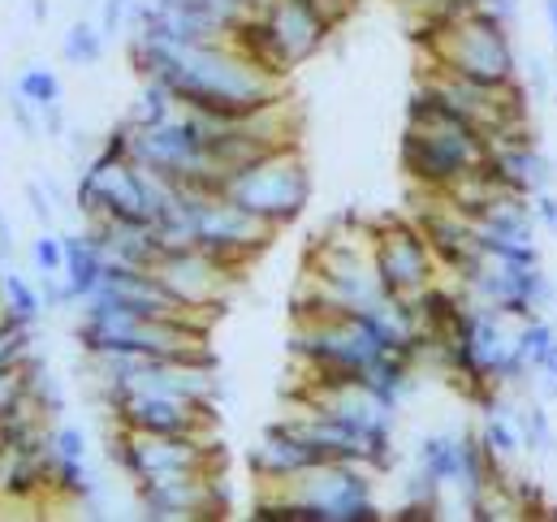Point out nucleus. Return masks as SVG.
I'll list each match as a JSON object with an SVG mask.
<instances>
[{"instance_id":"23","label":"nucleus","mask_w":557,"mask_h":522,"mask_svg":"<svg viewBox=\"0 0 557 522\" xmlns=\"http://www.w3.org/2000/svg\"><path fill=\"white\" fill-rule=\"evenodd\" d=\"M515 410H519V423H523V445H528L532 453H545V458L554 453L557 458V432H554V423H549V410H545L541 401H532V397L519 401Z\"/></svg>"},{"instance_id":"21","label":"nucleus","mask_w":557,"mask_h":522,"mask_svg":"<svg viewBox=\"0 0 557 522\" xmlns=\"http://www.w3.org/2000/svg\"><path fill=\"white\" fill-rule=\"evenodd\" d=\"M0 307H4V315L13 320V324H35L44 311H48V302H44V294H39V281H26L22 272H4V289H0Z\"/></svg>"},{"instance_id":"39","label":"nucleus","mask_w":557,"mask_h":522,"mask_svg":"<svg viewBox=\"0 0 557 522\" xmlns=\"http://www.w3.org/2000/svg\"><path fill=\"white\" fill-rule=\"evenodd\" d=\"M549 522H557V501H549Z\"/></svg>"},{"instance_id":"28","label":"nucleus","mask_w":557,"mask_h":522,"mask_svg":"<svg viewBox=\"0 0 557 522\" xmlns=\"http://www.w3.org/2000/svg\"><path fill=\"white\" fill-rule=\"evenodd\" d=\"M52 453L57 458H87V432L74 427V423L52 427Z\"/></svg>"},{"instance_id":"41","label":"nucleus","mask_w":557,"mask_h":522,"mask_svg":"<svg viewBox=\"0 0 557 522\" xmlns=\"http://www.w3.org/2000/svg\"><path fill=\"white\" fill-rule=\"evenodd\" d=\"M554 320H557V302H554Z\"/></svg>"},{"instance_id":"19","label":"nucleus","mask_w":557,"mask_h":522,"mask_svg":"<svg viewBox=\"0 0 557 522\" xmlns=\"http://www.w3.org/2000/svg\"><path fill=\"white\" fill-rule=\"evenodd\" d=\"M104 52H109V35L100 30V22H87V17L70 22V30H65V39H61V57H65V65H74V70H91V65L104 61Z\"/></svg>"},{"instance_id":"16","label":"nucleus","mask_w":557,"mask_h":522,"mask_svg":"<svg viewBox=\"0 0 557 522\" xmlns=\"http://www.w3.org/2000/svg\"><path fill=\"white\" fill-rule=\"evenodd\" d=\"M416 467L428 471L445 493H454L467 475V432H428V436H419Z\"/></svg>"},{"instance_id":"4","label":"nucleus","mask_w":557,"mask_h":522,"mask_svg":"<svg viewBox=\"0 0 557 522\" xmlns=\"http://www.w3.org/2000/svg\"><path fill=\"white\" fill-rule=\"evenodd\" d=\"M289 355L302 372V385H346V381H363V372L385 355V346L363 315L342 311V315L294 320Z\"/></svg>"},{"instance_id":"3","label":"nucleus","mask_w":557,"mask_h":522,"mask_svg":"<svg viewBox=\"0 0 557 522\" xmlns=\"http://www.w3.org/2000/svg\"><path fill=\"white\" fill-rule=\"evenodd\" d=\"M372 467L320 462L281 488H260L251 519L260 522H381L385 510L372 493Z\"/></svg>"},{"instance_id":"13","label":"nucleus","mask_w":557,"mask_h":522,"mask_svg":"<svg viewBox=\"0 0 557 522\" xmlns=\"http://www.w3.org/2000/svg\"><path fill=\"white\" fill-rule=\"evenodd\" d=\"M320 462H324L320 449H315L289 419L269 423V427L260 432V440L247 449V471L260 480V488H281V484L298 480L302 471H311V467H320Z\"/></svg>"},{"instance_id":"29","label":"nucleus","mask_w":557,"mask_h":522,"mask_svg":"<svg viewBox=\"0 0 557 522\" xmlns=\"http://www.w3.org/2000/svg\"><path fill=\"white\" fill-rule=\"evenodd\" d=\"M57 199L48 195V186L44 182H26V208H30V216L39 221V229H52V221H57V208H52Z\"/></svg>"},{"instance_id":"27","label":"nucleus","mask_w":557,"mask_h":522,"mask_svg":"<svg viewBox=\"0 0 557 522\" xmlns=\"http://www.w3.org/2000/svg\"><path fill=\"white\" fill-rule=\"evenodd\" d=\"M9 117L17 122L22 138H30V142H35V138H44V113H39V109L17 91V87L9 91Z\"/></svg>"},{"instance_id":"40","label":"nucleus","mask_w":557,"mask_h":522,"mask_svg":"<svg viewBox=\"0 0 557 522\" xmlns=\"http://www.w3.org/2000/svg\"><path fill=\"white\" fill-rule=\"evenodd\" d=\"M554 87H557V61H554Z\"/></svg>"},{"instance_id":"37","label":"nucleus","mask_w":557,"mask_h":522,"mask_svg":"<svg viewBox=\"0 0 557 522\" xmlns=\"http://www.w3.org/2000/svg\"><path fill=\"white\" fill-rule=\"evenodd\" d=\"M4 453H9V436H4V419H0V462H4Z\"/></svg>"},{"instance_id":"14","label":"nucleus","mask_w":557,"mask_h":522,"mask_svg":"<svg viewBox=\"0 0 557 522\" xmlns=\"http://www.w3.org/2000/svg\"><path fill=\"white\" fill-rule=\"evenodd\" d=\"M260 17H264L269 30L277 35V44L285 48V57L294 61V70H298L302 61H311V57L329 44V35L337 30L311 0H264V4H260Z\"/></svg>"},{"instance_id":"9","label":"nucleus","mask_w":557,"mask_h":522,"mask_svg":"<svg viewBox=\"0 0 557 522\" xmlns=\"http://www.w3.org/2000/svg\"><path fill=\"white\" fill-rule=\"evenodd\" d=\"M104 414L117 427L131 432H160V436H212L216 427V410L212 401H195L182 393L156 389V385H139L104 401Z\"/></svg>"},{"instance_id":"36","label":"nucleus","mask_w":557,"mask_h":522,"mask_svg":"<svg viewBox=\"0 0 557 522\" xmlns=\"http://www.w3.org/2000/svg\"><path fill=\"white\" fill-rule=\"evenodd\" d=\"M545 22H549V30H554L557 39V0H545Z\"/></svg>"},{"instance_id":"20","label":"nucleus","mask_w":557,"mask_h":522,"mask_svg":"<svg viewBox=\"0 0 557 522\" xmlns=\"http://www.w3.org/2000/svg\"><path fill=\"white\" fill-rule=\"evenodd\" d=\"M173 113H177L173 91H169L160 78H139V91H135V100H131V109H126V122L139 126V130H151V126L169 122Z\"/></svg>"},{"instance_id":"31","label":"nucleus","mask_w":557,"mask_h":522,"mask_svg":"<svg viewBox=\"0 0 557 522\" xmlns=\"http://www.w3.org/2000/svg\"><path fill=\"white\" fill-rule=\"evenodd\" d=\"M532 212H536V225H541V229L557 234V190L554 186L541 190V195H532Z\"/></svg>"},{"instance_id":"38","label":"nucleus","mask_w":557,"mask_h":522,"mask_svg":"<svg viewBox=\"0 0 557 522\" xmlns=\"http://www.w3.org/2000/svg\"><path fill=\"white\" fill-rule=\"evenodd\" d=\"M398 4H407V9H416L419 13V9H423V4H432V0H398Z\"/></svg>"},{"instance_id":"17","label":"nucleus","mask_w":557,"mask_h":522,"mask_svg":"<svg viewBox=\"0 0 557 522\" xmlns=\"http://www.w3.org/2000/svg\"><path fill=\"white\" fill-rule=\"evenodd\" d=\"M480 229L493 234H536V212H532V195H515V190H493L488 203L475 216Z\"/></svg>"},{"instance_id":"12","label":"nucleus","mask_w":557,"mask_h":522,"mask_svg":"<svg viewBox=\"0 0 557 522\" xmlns=\"http://www.w3.org/2000/svg\"><path fill=\"white\" fill-rule=\"evenodd\" d=\"M156 276L173 289V298L182 302V307H190L195 315H216L225 302H230V294H234V285H238V268H230V263L212 260L208 251H199V247H169L160 263H156Z\"/></svg>"},{"instance_id":"33","label":"nucleus","mask_w":557,"mask_h":522,"mask_svg":"<svg viewBox=\"0 0 557 522\" xmlns=\"http://www.w3.org/2000/svg\"><path fill=\"white\" fill-rule=\"evenodd\" d=\"M528 83H532V91H549V61L528 57Z\"/></svg>"},{"instance_id":"10","label":"nucleus","mask_w":557,"mask_h":522,"mask_svg":"<svg viewBox=\"0 0 557 522\" xmlns=\"http://www.w3.org/2000/svg\"><path fill=\"white\" fill-rule=\"evenodd\" d=\"M139 514L151 522H199L230 514V488L221 471H173L135 484Z\"/></svg>"},{"instance_id":"2","label":"nucleus","mask_w":557,"mask_h":522,"mask_svg":"<svg viewBox=\"0 0 557 522\" xmlns=\"http://www.w3.org/2000/svg\"><path fill=\"white\" fill-rule=\"evenodd\" d=\"M484 156H488V134L462 113H454L428 83H416L407 100V130L398 142L407 182L428 195H445L454 182L475 173Z\"/></svg>"},{"instance_id":"11","label":"nucleus","mask_w":557,"mask_h":522,"mask_svg":"<svg viewBox=\"0 0 557 522\" xmlns=\"http://www.w3.org/2000/svg\"><path fill=\"white\" fill-rule=\"evenodd\" d=\"M372 263L389 298H416L441 281V263L416 225V216H389L372 229Z\"/></svg>"},{"instance_id":"18","label":"nucleus","mask_w":557,"mask_h":522,"mask_svg":"<svg viewBox=\"0 0 557 522\" xmlns=\"http://www.w3.org/2000/svg\"><path fill=\"white\" fill-rule=\"evenodd\" d=\"M519 406V401H515ZM510 401H502L497 410H484L480 414V436H484V445L497 453V458H506V462H515L528 445H523V423H519V410H515Z\"/></svg>"},{"instance_id":"1","label":"nucleus","mask_w":557,"mask_h":522,"mask_svg":"<svg viewBox=\"0 0 557 522\" xmlns=\"http://www.w3.org/2000/svg\"><path fill=\"white\" fill-rule=\"evenodd\" d=\"M126 52L139 78H160L177 109L216 113V117H251L285 100V83L264 74L251 57H243L230 39L182 44L151 30H131Z\"/></svg>"},{"instance_id":"5","label":"nucleus","mask_w":557,"mask_h":522,"mask_svg":"<svg viewBox=\"0 0 557 522\" xmlns=\"http://www.w3.org/2000/svg\"><path fill=\"white\" fill-rule=\"evenodd\" d=\"M515 22L497 17L493 9H480L471 17H462L458 26L432 35L428 44H419L428 52V65H441L449 74H462L480 87H506L515 78H523V61L510 35Z\"/></svg>"},{"instance_id":"42","label":"nucleus","mask_w":557,"mask_h":522,"mask_svg":"<svg viewBox=\"0 0 557 522\" xmlns=\"http://www.w3.org/2000/svg\"><path fill=\"white\" fill-rule=\"evenodd\" d=\"M0 501H4V497H0Z\"/></svg>"},{"instance_id":"25","label":"nucleus","mask_w":557,"mask_h":522,"mask_svg":"<svg viewBox=\"0 0 557 522\" xmlns=\"http://www.w3.org/2000/svg\"><path fill=\"white\" fill-rule=\"evenodd\" d=\"M30 263H35V276H61L65 272V234L39 229V238L30 243Z\"/></svg>"},{"instance_id":"26","label":"nucleus","mask_w":557,"mask_h":522,"mask_svg":"<svg viewBox=\"0 0 557 522\" xmlns=\"http://www.w3.org/2000/svg\"><path fill=\"white\" fill-rule=\"evenodd\" d=\"M135 9H139V0H100V30L109 39L126 35L131 22H135Z\"/></svg>"},{"instance_id":"22","label":"nucleus","mask_w":557,"mask_h":522,"mask_svg":"<svg viewBox=\"0 0 557 522\" xmlns=\"http://www.w3.org/2000/svg\"><path fill=\"white\" fill-rule=\"evenodd\" d=\"M39 113H52V109H65V87H61V78H57V70H48L44 61H26L22 65V74H17V83H13Z\"/></svg>"},{"instance_id":"6","label":"nucleus","mask_w":557,"mask_h":522,"mask_svg":"<svg viewBox=\"0 0 557 522\" xmlns=\"http://www.w3.org/2000/svg\"><path fill=\"white\" fill-rule=\"evenodd\" d=\"M221 195H230L238 208H247L251 216H260L277 234L298 225V216L311 203V169H307L302 147L285 142V147L264 151L260 160L234 169Z\"/></svg>"},{"instance_id":"15","label":"nucleus","mask_w":557,"mask_h":522,"mask_svg":"<svg viewBox=\"0 0 557 522\" xmlns=\"http://www.w3.org/2000/svg\"><path fill=\"white\" fill-rule=\"evenodd\" d=\"M104 272H109V260H104L100 243L91 238V229L65 234V272H61V281H65L70 307H74V302L83 307V302L104 285Z\"/></svg>"},{"instance_id":"8","label":"nucleus","mask_w":557,"mask_h":522,"mask_svg":"<svg viewBox=\"0 0 557 522\" xmlns=\"http://www.w3.org/2000/svg\"><path fill=\"white\" fill-rule=\"evenodd\" d=\"M273 238H277V229L264 225L260 216H251L247 208H238L230 195L195 190V199H190V247H199L212 260L243 272L273 247Z\"/></svg>"},{"instance_id":"35","label":"nucleus","mask_w":557,"mask_h":522,"mask_svg":"<svg viewBox=\"0 0 557 522\" xmlns=\"http://www.w3.org/2000/svg\"><path fill=\"white\" fill-rule=\"evenodd\" d=\"M48 13H52V4H48V0H30V17H35L39 26L48 22Z\"/></svg>"},{"instance_id":"7","label":"nucleus","mask_w":557,"mask_h":522,"mask_svg":"<svg viewBox=\"0 0 557 522\" xmlns=\"http://www.w3.org/2000/svg\"><path fill=\"white\" fill-rule=\"evenodd\" d=\"M104 453L131 484L151 475H173V471H221L225 462L212 436H160V432H131L117 423L109 427Z\"/></svg>"},{"instance_id":"24","label":"nucleus","mask_w":557,"mask_h":522,"mask_svg":"<svg viewBox=\"0 0 557 522\" xmlns=\"http://www.w3.org/2000/svg\"><path fill=\"white\" fill-rule=\"evenodd\" d=\"M35 363V359H30ZM30 363L17 368H0V419H9L13 410H22L30 401Z\"/></svg>"},{"instance_id":"32","label":"nucleus","mask_w":557,"mask_h":522,"mask_svg":"<svg viewBox=\"0 0 557 522\" xmlns=\"http://www.w3.org/2000/svg\"><path fill=\"white\" fill-rule=\"evenodd\" d=\"M389 519H398V522H432V519H441V506H423V501H403Z\"/></svg>"},{"instance_id":"34","label":"nucleus","mask_w":557,"mask_h":522,"mask_svg":"<svg viewBox=\"0 0 557 522\" xmlns=\"http://www.w3.org/2000/svg\"><path fill=\"white\" fill-rule=\"evenodd\" d=\"M4 256H13V225L4 221V212H0V260Z\"/></svg>"},{"instance_id":"30","label":"nucleus","mask_w":557,"mask_h":522,"mask_svg":"<svg viewBox=\"0 0 557 522\" xmlns=\"http://www.w3.org/2000/svg\"><path fill=\"white\" fill-rule=\"evenodd\" d=\"M65 151H70V160H74V173H78L83 164H91V160H96L100 142H91V134H87V130H70V134H65Z\"/></svg>"}]
</instances>
